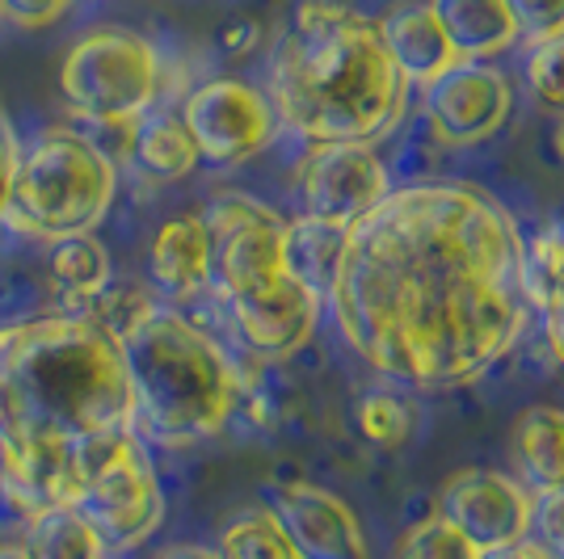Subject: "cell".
Wrapping results in <instances>:
<instances>
[{"label": "cell", "mask_w": 564, "mask_h": 559, "mask_svg": "<svg viewBox=\"0 0 564 559\" xmlns=\"http://www.w3.org/2000/svg\"><path fill=\"white\" fill-rule=\"evenodd\" d=\"M527 240L471 182L388 189L346 232L329 304L341 341L404 392H451L494 366L527 325Z\"/></svg>", "instance_id": "6da1fadb"}, {"label": "cell", "mask_w": 564, "mask_h": 559, "mask_svg": "<svg viewBox=\"0 0 564 559\" xmlns=\"http://www.w3.org/2000/svg\"><path fill=\"white\" fill-rule=\"evenodd\" d=\"M270 106L307 143L388 135L404 114L409 80L383 47L379 22L341 0H300L270 55Z\"/></svg>", "instance_id": "7a4b0ae2"}, {"label": "cell", "mask_w": 564, "mask_h": 559, "mask_svg": "<svg viewBox=\"0 0 564 559\" xmlns=\"http://www.w3.org/2000/svg\"><path fill=\"white\" fill-rule=\"evenodd\" d=\"M131 420L122 346L80 311L0 320V442H72Z\"/></svg>", "instance_id": "3957f363"}, {"label": "cell", "mask_w": 564, "mask_h": 559, "mask_svg": "<svg viewBox=\"0 0 564 559\" xmlns=\"http://www.w3.org/2000/svg\"><path fill=\"white\" fill-rule=\"evenodd\" d=\"M131 425L148 442L194 446L215 438L249 392L245 371L212 328L177 307H156L122 341Z\"/></svg>", "instance_id": "277c9868"}, {"label": "cell", "mask_w": 564, "mask_h": 559, "mask_svg": "<svg viewBox=\"0 0 564 559\" xmlns=\"http://www.w3.org/2000/svg\"><path fill=\"white\" fill-rule=\"evenodd\" d=\"M118 198V164L80 127H47L22 143L4 228L25 240L97 232Z\"/></svg>", "instance_id": "5b68a950"}, {"label": "cell", "mask_w": 564, "mask_h": 559, "mask_svg": "<svg viewBox=\"0 0 564 559\" xmlns=\"http://www.w3.org/2000/svg\"><path fill=\"white\" fill-rule=\"evenodd\" d=\"M165 55L135 30H85L59 64V94L80 122H135L165 94Z\"/></svg>", "instance_id": "8992f818"}, {"label": "cell", "mask_w": 564, "mask_h": 559, "mask_svg": "<svg viewBox=\"0 0 564 559\" xmlns=\"http://www.w3.org/2000/svg\"><path fill=\"white\" fill-rule=\"evenodd\" d=\"M76 509L89 517L101 547L115 551H135L140 542L161 530L165 522V492L156 480V467L143 450V438H127V446L115 459L97 467L94 475L80 484Z\"/></svg>", "instance_id": "52a82bcc"}, {"label": "cell", "mask_w": 564, "mask_h": 559, "mask_svg": "<svg viewBox=\"0 0 564 559\" xmlns=\"http://www.w3.org/2000/svg\"><path fill=\"white\" fill-rule=\"evenodd\" d=\"M182 122L198 147V161L215 168L261 156L282 127L270 97L236 76H212L194 85L182 101Z\"/></svg>", "instance_id": "ba28073f"}, {"label": "cell", "mask_w": 564, "mask_h": 559, "mask_svg": "<svg viewBox=\"0 0 564 559\" xmlns=\"http://www.w3.org/2000/svg\"><path fill=\"white\" fill-rule=\"evenodd\" d=\"M212 235V295L232 299L274 282L282 270V232L286 219L249 194H219L203 210Z\"/></svg>", "instance_id": "9c48e42d"}, {"label": "cell", "mask_w": 564, "mask_h": 559, "mask_svg": "<svg viewBox=\"0 0 564 559\" xmlns=\"http://www.w3.org/2000/svg\"><path fill=\"white\" fill-rule=\"evenodd\" d=\"M388 168L371 143H312L300 164V207L307 219L354 228L367 210L388 198Z\"/></svg>", "instance_id": "30bf717a"}, {"label": "cell", "mask_w": 564, "mask_h": 559, "mask_svg": "<svg viewBox=\"0 0 564 559\" xmlns=\"http://www.w3.org/2000/svg\"><path fill=\"white\" fill-rule=\"evenodd\" d=\"M228 328L245 358L258 362H286L304 350L321 320V295H312L304 282L279 274L258 291H245L232 299H219Z\"/></svg>", "instance_id": "8fae6325"}, {"label": "cell", "mask_w": 564, "mask_h": 559, "mask_svg": "<svg viewBox=\"0 0 564 559\" xmlns=\"http://www.w3.org/2000/svg\"><path fill=\"white\" fill-rule=\"evenodd\" d=\"M510 110L514 89L489 59H455L425 85V122L451 147L485 143L506 127Z\"/></svg>", "instance_id": "7c38bea8"}, {"label": "cell", "mask_w": 564, "mask_h": 559, "mask_svg": "<svg viewBox=\"0 0 564 559\" xmlns=\"http://www.w3.org/2000/svg\"><path fill=\"white\" fill-rule=\"evenodd\" d=\"M531 509H535L531 492L510 475L485 467L451 475L438 496V517H447L476 551L531 535Z\"/></svg>", "instance_id": "4fadbf2b"}, {"label": "cell", "mask_w": 564, "mask_h": 559, "mask_svg": "<svg viewBox=\"0 0 564 559\" xmlns=\"http://www.w3.org/2000/svg\"><path fill=\"white\" fill-rule=\"evenodd\" d=\"M270 513L279 517L300 559H371L358 513L321 484L291 480L270 489Z\"/></svg>", "instance_id": "5bb4252c"}, {"label": "cell", "mask_w": 564, "mask_h": 559, "mask_svg": "<svg viewBox=\"0 0 564 559\" xmlns=\"http://www.w3.org/2000/svg\"><path fill=\"white\" fill-rule=\"evenodd\" d=\"M80 471L72 442H0V501L30 522L51 505H76Z\"/></svg>", "instance_id": "9a60e30c"}, {"label": "cell", "mask_w": 564, "mask_h": 559, "mask_svg": "<svg viewBox=\"0 0 564 559\" xmlns=\"http://www.w3.org/2000/svg\"><path fill=\"white\" fill-rule=\"evenodd\" d=\"M148 282L169 304H189L212 291V235L203 215H173L148 244Z\"/></svg>", "instance_id": "2e32d148"}, {"label": "cell", "mask_w": 564, "mask_h": 559, "mask_svg": "<svg viewBox=\"0 0 564 559\" xmlns=\"http://www.w3.org/2000/svg\"><path fill=\"white\" fill-rule=\"evenodd\" d=\"M379 34H383V47H388L400 76L409 85H422V89L459 59L451 51L447 34H443V25H438L430 4H400V9H392L379 22Z\"/></svg>", "instance_id": "e0dca14e"}, {"label": "cell", "mask_w": 564, "mask_h": 559, "mask_svg": "<svg viewBox=\"0 0 564 559\" xmlns=\"http://www.w3.org/2000/svg\"><path fill=\"white\" fill-rule=\"evenodd\" d=\"M430 9L459 59H494L518 43L506 0H430Z\"/></svg>", "instance_id": "ac0fdd59"}, {"label": "cell", "mask_w": 564, "mask_h": 559, "mask_svg": "<svg viewBox=\"0 0 564 559\" xmlns=\"http://www.w3.org/2000/svg\"><path fill=\"white\" fill-rule=\"evenodd\" d=\"M127 164L148 186H173L198 168V147L189 140L182 114H148L135 122Z\"/></svg>", "instance_id": "d6986e66"}, {"label": "cell", "mask_w": 564, "mask_h": 559, "mask_svg": "<svg viewBox=\"0 0 564 559\" xmlns=\"http://www.w3.org/2000/svg\"><path fill=\"white\" fill-rule=\"evenodd\" d=\"M346 232L337 223H321V219H291L282 232V270L295 282H304L312 295H329L337 274H341V256H346Z\"/></svg>", "instance_id": "ffe728a7"}, {"label": "cell", "mask_w": 564, "mask_h": 559, "mask_svg": "<svg viewBox=\"0 0 564 559\" xmlns=\"http://www.w3.org/2000/svg\"><path fill=\"white\" fill-rule=\"evenodd\" d=\"M110 278H115L110 274V253H106V244L94 232L51 240L47 282L51 291H55V307L59 311H80Z\"/></svg>", "instance_id": "44dd1931"}, {"label": "cell", "mask_w": 564, "mask_h": 559, "mask_svg": "<svg viewBox=\"0 0 564 559\" xmlns=\"http://www.w3.org/2000/svg\"><path fill=\"white\" fill-rule=\"evenodd\" d=\"M522 295L543 320V337L564 366V228L543 232L522 256Z\"/></svg>", "instance_id": "7402d4cb"}, {"label": "cell", "mask_w": 564, "mask_h": 559, "mask_svg": "<svg viewBox=\"0 0 564 559\" xmlns=\"http://www.w3.org/2000/svg\"><path fill=\"white\" fill-rule=\"evenodd\" d=\"M514 454L522 480L535 492L564 489V413L527 408L514 425Z\"/></svg>", "instance_id": "603a6c76"}, {"label": "cell", "mask_w": 564, "mask_h": 559, "mask_svg": "<svg viewBox=\"0 0 564 559\" xmlns=\"http://www.w3.org/2000/svg\"><path fill=\"white\" fill-rule=\"evenodd\" d=\"M22 547L34 559H101L110 556L76 505H51L25 522Z\"/></svg>", "instance_id": "cb8c5ba5"}, {"label": "cell", "mask_w": 564, "mask_h": 559, "mask_svg": "<svg viewBox=\"0 0 564 559\" xmlns=\"http://www.w3.org/2000/svg\"><path fill=\"white\" fill-rule=\"evenodd\" d=\"M219 559H300L286 530L270 509H245L219 535Z\"/></svg>", "instance_id": "d4e9b609"}, {"label": "cell", "mask_w": 564, "mask_h": 559, "mask_svg": "<svg viewBox=\"0 0 564 559\" xmlns=\"http://www.w3.org/2000/svg\"><path fill=\"white\" fill-rule=\"evenodd\" d=\"M156 307H161L156 304V295H152L143 282H115L110 278L101 291H97L94 299H89V304L80 307V316H89L101 332H110L118 346H122V341H127V337H131V332H135V328L156 311Z\"/></svg>", "instance_id": "484cf974"}, {"label": "cell", "mask_w": 564, "mask_h": 559, "mask_svg": "<svg viewBox=\"0 0 564 559\" xmlns=\"http://www.w3.org/2000/svg\"><path fill=\"white\" fill-rule=\"evenodd\" d=\"M358 429L376 446H400L413 434V404L397 392H371L358 399Z\"/></svg>", "instance_id": "4316f807"}, {"label": "cell", "mask_w": 564, "mask_h": 559, "mask_svg": "<svg viewBox=\"0 0 564 559\" xmlns=\"http://www.w3.org/2000/svg\"><path fill=\"white\" fill-rule=\"evenodd\" d=\"M397 559H480V551L451 526L447 517H425L400 538Z\"/></svg>", "instance_id": "83f0119b"}, {"label": "cell", "mask_w": 564, "mask_h": 559, "mask_svg": "<svg viewBox=\"0 0 564 559\" xmlns=\"http://www.w3.org/2000/svg\"><path fill=\"white\" fill-rule=\"evenodd\" d=\"M527 85L547 114H564V34L535 43L527 55Z\"/></svg>", "instance_id": "f1b7e54d"}, {"label": "cell", "mask_w": 564, "mask_h": 559, "mask_svg": "<svg viewBox=\"0 0 564 559\" xmlns=\"http://www.w3.org/2000/svg\"><path fill=\"white\" fill-rule=\"evenodd\" d=\"M518 34L531 43H547L564 34V0H506Z\"/></svg>", "instance_id": "f546056e"}, {"label": "cell", "mask_w": 564, "mask_h": 559, "mask_svg": "<svg viewBox=\"0 0 564 559\" xmlns=\"http://www.w3.org/2000/svg\"><path fill=\"white\" fill-rule=\"evenodd\" d=\"M531 530H535V542L547 547L552 559H564V489L556 492H540L535 509H531Z\"/></svg>", "instance_id": "4dcf8cb0"}, {"label": "cell", "mask_w": 564, "mask_h": 559, "mask_svg": "<svg viewBox=\"0 0 564 559\" xmlns=\"http://www.w3.org/2000/svg\"><path fill=\"white\" fill-rule=\"evenodd\" d=\"M72 9V0H0V18L18 30H47Z\"/></svg>", "instance_id": "1f68e13d"}, {"label": "cell", "mask_w": 564, "mask_h": 559, "mask_svg": "<svg viewBox=\"0 0 564 559\" xmlns=\"http://www.w3.org/2000/svg\"><path fill=\"white\" fill-rule=\"evenodd\" d=\"M18 156H22V140L0 118V228H4V210H9V194H13V177H18Z\"/></svg>", "instance_id": "d6a6232c"}, {"label": "cell", "mask_w": 564, "mask_h": 559, "mask_svg": "<svg viewBox=\"0 0 564 559\" xmlns=\"http://www.w3.org/2000/svg\"><path fill=\"white\" fill-rule=\"evenodd\" d=\"M219 51L224 55H249V51H258L261 43V25L253 22V18H232V22H224V30H219Z\"/></svg>", "instance_id": "836d02e7"}, {"label": "cell", "mask_w": 564, "mask_h": 559, "mask_svg": "<svg viewBox=\"0 0 564 559\" xmlns=\"http://www.w3.org/2000/svg\"><path fill=\"white\" fill-rule=\"evenodd\" d=\"M480 559H552V556H547V547L535 542V538H514V542H501V547L480 551Z\"/></svg>", "instance_id": "e575fe53"}, {"label": "cell", "mask_w": 564, "mask_h": 559, "mask_svg": "<svg viewBox=\"0 0 564 559\" xmlns=\"http://www.w3.org/2000/svg\"><path fill=\"white\" fill-rule=\"evenodd\" d=\"M161 559H219V551H215V547H194V542H186V547H169Z\"/></svg>", "instance_id": "d590c367"}, {"label": "cell", "mask_w": 564, "mask_h": 559, "mask_svg": "<svg viewBox=\"0 0 564 559\" xmlns=\"http://www.w3.org/2000/svg\"><path fill=\"white\" fill-rule=\"evenodd\" d=\"M0 559H34L22 542H0Z\"/></svg>", "instance_id": "8d00e7d4"}, {"label": "cell", "mask_w": 564, "mask_h": 559, "mask_svg": "<svg viewBox=\"0 0 564 559\" xmlns=\"http://www.w3.org/2000/svg\"><path fill=\"white\" fill-rule=\"evenodd\" d=\"M556 152H561V161H564V122L556 127Z\"/></svg>", "instance_id": "74e56055"}, {"label": "cell", "mask_w": 564, "mask_h": 559, "mask_svg": "<svg viewBox=\"0 0 564 559\" xmlns=\"http://www.w3.org/2000/svg\"><path fill=\"white\" fill-rule=\"evenodd\" d=\"M101 559H110V556H101Z\"/></svg>", "instance_id": "f35d334b"}]
</instances>
